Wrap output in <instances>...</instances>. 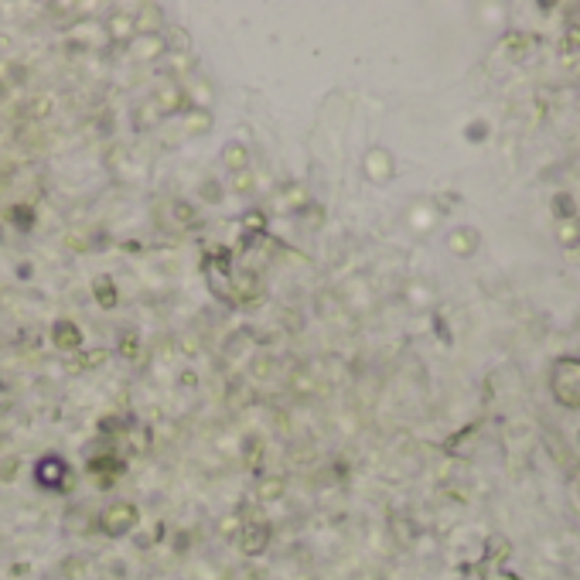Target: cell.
Wrapping results in <instances>:
<instances>
[{"label": "cell", "instance_id": "603a6c76", "mask_svg": "<svg viewBox=\"0 0 580 580\" xmlns=\"http://www.w3.org/2000/svg\"><path fill=\"white\" fill-rule=\"evenodd\" d=\"M198 192H201V201H208V205L222 201V188H219V181H215V178H205V181L198 185Z\"/></svg>", "mask_w": 580, "mask_h": 580}, {"label": "cell", "instance_id": "277c9868", "mask_svg": "<svg viewBox=\"0 0 580 580\" xmlns=\"http://www.w3.org/2000/svg\"><path fill=\"white\" fill-rule=\"evenodd\" d=\"M130 55L140 58V62H157L168 55V41H164V31L161 34H133L130 41Z\"/></svg>", "mask_w": 580, "mask_h": 580}, {"label": "cell", "instance_id": "d6986e66", "mask_svg": "<svg viewBox=\"0 0 580 580\" xmlns=\"http://www.w3.org/2000/svg\"><path fill=\"white\" fill-rule=\"evenodd\" d=\"M126 440H130V447H133L137 454H144V451L150 447V434H147V427H126Z\"/></svg>", "mask_w": 580, "mask_h": 580}, {"label": "cell", "instance_id": "ba28073f", "mask_svg": "<svg viewBox=\"0 0 580 580\" xmlns=\"http://www.w3.org/2000/svg\"><path fill=\"white\" fill-rule=\"evenodd\" d=\"M34 475H38V482L45 484V488H69V471H65V461H58V458H45L38 468H34Z\"/></svg>", "mask_w": 580, "mask_h": 580}, {"label": "cell", "instance_id": "9a60e30c", "mask_svg": "<svg viewBox=\"0 0 580 580\" xmlns=\"http://www.w3.org/2000/svg\"><path fill=\"white\" fill-rule=\"evenodd\" d=\"M553 215L560 219V222H570L574 215H577V205H574V194H567V192H557L553 194Z\"/></svg>", "mask_w": 580, "mask_h": 580}, {"label": "cell", "instance_id": "7c38bea8", "mask_svg": "<svg viewBox=\"0 0 580 580\" xmlns=\"http://www.w3.org/2000/svg\"><path fill=\"white\" fill-rule=\"evenodd\" d=\"M212 123H215L212 109H201V106H188L185 109V130L188 133H208Z\"/></svg>", "mask_w": 580, "mask_h": 580}, {"label": "cell", "instance_id": "6da1fadb", "mask_svg": "<svg viewBox=\"0 0 580 580\" xmlns=\"http://www.w3.org/2000/svg\"><path fill=\"white\" fill-rule=\"evenodd\" d=\"M550 389L553 399L567 410H580V355H567L553 362L550 372Z\"/></svg>", "mask_w": 580, "mask_h": 580}, {"label": "cell", "instance_id": "7402d4cb", "mask_svg": "<svg viewBox=\"0 0 580 580\" xmlns=\"http://www.w3.org/2000/svg\"><path fill=\"white\" fill-rule=\"evenodd\" d=\"M560 243H564V246H577L580 243V222L577 219L560 222Z\"/></svg>", "mask_w": 580, "mask_h": 580}, {"label": "cell", "instance_id": "52a82bcc", "mask_svg": "<svg viewBox=\"0 0 580 580\" xmlns=\"http://www.w3.org/2000/svg\"><path fill=\"white\" fill-rule=\"evenodd\" d=\"M133 27L137 34H161L164 31V10L157 3H140L133 14Z\"/></svg>", "mask_w": 580, "mask_h": 580}, {"label": "cell", "instance_id": "ac0fdd59", "mask_svg": "<svg viewBox=\"0 0 580 580\" xmlns=\"http://www.w3.org/2000/svg\"><path fill=\"white\" fill-rule=\"evenodd\" d=\"M89 526H93V519H89L82 509H72V512L65 515V529L76 533V536H79V533H89Z\"/></svg>", "mask_w": 580, "mask_h": 580}, {"label": "cell", "instance_id": "9c48e42d", "mask_svg": "<svg viewBox=\"0 0 580 580\" xmlns=\"http://www.w3.org/2000/svg\"><path fill=\"white\" fill-rule=\"evenodd\" d=\"M52 342L62 348V352H79L82 348V331L72 324V321H58L52 328Z\"/></svg>", "mask_w": 580, "mask_h": 580}, {"label": "cell", "instance_id": "83f0119b", "mask_svg": "<svg viewBox=\"0 0 580 580\" xmlns=\"http://www.w3.org/2000/svg\"><path fill=\"white\" fill-rule=\"evenodd\" d=\"M564 45H567V48H580V24H570V27H567Z\"/></svg>", "mask_w": 580, "mask_h": 580}, {"label": "cell", "instance_id": "7a4b0ae2", "mask_svg": "<svg viewBox=\"0 0 580 580\" xmlns=\"http://www.w3.org/2000/svg\"><path fill=\"white\" fill-rule=\"evenodd\" d=\"M140 522V509L133 502H113L99 512L96 526L106 533V536H126L133 526Z\"/></svg>", "mask_w": 580, "mask_h": 580}, {"label": "cell", "instance_id": "d4e9b609", "mask_svg": "<svg viewBox=\"0 0 580 580\" xmlns=\"http://www.w3.org/2000/svg\"><path fill=\"white\" fill-rule=\"evenodd\" d=\"M219 529H222L225 536H239V533H243V519H239V515H225Z\"/></svg>", "mask_w": 580, "mask_h": 580}, {"label": "cell", "instance_id": "3957f363", "mask_svg": "<svg viewBox=\"0 0 580 580\" xmlns=\"http://www.w3.org/2000/svg\"><path fill=\"white\" fill-rule=\"evenodd\" d=\"M154 109H157V116H178V113H185L188 109V99H185V86L178 82V79H171V82H164V86H157L154 89Z\"/></svg>", "mask_w": 580, "mask_h": 580}, {"label": "cell", "instance_id": "cb8c5ba5", "mask_svg": "<svg viewBox=\"0 0 580 580\" xmlns=\"http://www.w3.org/2000/svg\"><path fill=\"white\" fill-rule=\"evenodd\" d=\"M232 192H239V194H249V192H253V175H249V171H239V175H232Z\"/></svg>", "mask_w": 580, "mask_h": 580}, {"label": "cell", "instance_id": "484cf974", "mask_svg": "<svg viewBox=\"0 0 580 580\" xmlns=\"http://www.w3.org/2000/svg\"><path fill=\"white\" fill-rule=\"evenodd\" d=\"M533 41H536L533 34H509V38H505V45H509V48H515V52H522V48H529Z\"/></svg>", "mask_w": 580, "mask_h": 580}, {"label": "cell", "instance_id": "5bb4252c", "mask_svg": "<svg viewBox=\"0 0 580 580\" xmlns=\"http://www.w3.org/2000/svg\"><path fill=\"white\" fill-rule=\"evenodd\" d=\"M475 246H478V232H475V229H458V232H451V249H454L458 256H471Z\"/></svg>", "mask_w": 580, "mask_h": 580}, {"label": "cell", "instance_id": "30bf717a", "mask_svg": "<svg viewBox=\"0 0 580 580\" xmlns=\"http://www.w3.org/2000/svg\"><path fill=\"white\" fill-rule=\"evenodd\" d=\"M222 164H225V171H232V175H239V171H249V147L246 144H225L222 147Z\"/></svg>", "mask_w": 580, "mask_h": 580}, {"label": "cell", "instance_id": "e0dca14e", "mask_svg": "<svg viewBox=\"0 0 580 580\" xmlns=\"http://www.w3.org/2000/svg\"><path fill=\"white\" fill-rule=\"evenodd\" d=\"M93 287H96L99 307H102V311H109V307L116 304V284H113L109 277H96V284H93Z\"/></svg>", "mask_w": 580, "mask_h": 580}, {"label": "cell", "instance_id": "2e32d148", "mask_svg": "<svg viewBox=\"0 0 580 580\" xmlns=\"http://www.w3.org/2000/svg\"><path fill=\"white\" fill-rule=\"evenodd\" d=\"M284 478H263V482L256 484V498L260 502H277L280 495H284Z\"/></svg>", "mask_w": 580, "mask_h": 580}, {"label": "cell", "instance_id": "8992f818", "mask_svg": "<svg viewBox=\"0 0 580 580\" xmlns=\"http://www.w3.org/2000/svg\"><path fill=\"white\" fill-rule=\"evenodd\" d=\"M362 168H366V178L376 181V185H386L389 178H392V157H389V150H383V147L369 150Z\"/></svg>", "mask_w": 580, "mask_h": 580}, {"label": "cell", "instance_id": "f1b7e54d", "mask_svg": "<svg viewBox=\"0 0 580 580\" xmlns=\"http://www.w3.org/2000/svg\"><path fill=\"white\" fill-rule=\"evenodd\" d=\"M123 355H130V359L137 355V338H133V335H126V338H123Z\"/></svg>", "mask_w": 580, "mask_h": 580}, {"label": "cell", "instance_id": "4316f807", "mask_svg": "<svg viewBox=\"0 0 580 580\" xmlns=\"http://www.w3.org/2000/svg\"><path fill=\"white\" fill-rule=\"evenodd\" d=\"M287 201H290V208H304L307 205V192L293 185V188H287Z\"/></svg>", "mask_w": 580, "mask_h": 580}, {"label": "cell", "instance_id": "8fae6325", "mask_svg": "<svg viewBox=\"0 0 580 580\" xmlns=\"http://www.w3.org/2000/svg\"><path fill=\"white\" fill-rule=\"evenodd\" d=\"M229 284H232V297H236V300H249V297L260 293V280H256V274H249V270H236Z\"/></svg>", "mask_w": 580, "mask_h": 580}, {"label": "cell", "instance_id": "5b68a950", "mask_svg": "<svg viewBox=\"0 0 580 580\" xmlns=\"http://www.w3.org/2000/svg\"><path fill=\"white\" fill-rule=\"evenodd\" d=\"M236 539H239V550L246 557H260L270 546V526L267 522H249V526H243V533Z\"/></svg>", "mask_w": 580, "mask_h": 580}, {"label": "cell", "instance_id": "f546056e", "mask_svg": "<svg viewBox=\"0 0 580 580\" xmlns=\"http://www.w3.org/2000/svg\"><path fill=\"white\" fill-rule=\"evenodd\" d=\"M14 468H17V465H14V461H10V465H7V468H0V478H14Z\"/></svg>", "mask_w": 580, "mask_h": 580}, {"label": "cell", "instance_id": "4fadbf2b", "mask_svg": "<svg viewBox=\"0 0 580 580\" xmlns=\"http://www.w3.org/2000/svg\"><path fill=\"white\" fill-rule=\"evenodd\" d=\"M109 34L116 38V41H133V34H137V27H133V14H113L109 17Z\"/></svg>", "mask_w": 580, "mask_h": 580}, {"label": "cell", "instance_id": "44dd1931", "mask_svg": "<svg viewBox=\"0 0 580 580\" xmlns=\"http://www.w3.org/2000/svg\"><path fill=\"white\" fill-rule=\"evenodd\" d=\"M106 359H109V348H93V352H86V355L79 359V369L93 372V369H99V366H102Z\"/></svg>", "mask_w": 580, "mask_h": 580}, {"label": "cell", "instance_id": "ffe728a7", "mask_svg": "<svg viewBox=\"0 0 580 580\" xmlns=\"http://www.w3.org/2000/svg\"><path fill=\"white\" fill-rule=\"evenodd\" d=\"M171 215H175L178 225H194V222H198V212H194L188 201H175V205H171Z\"/></svg>", "mask_w": 580, "mask_h": 580}]
</instances>
